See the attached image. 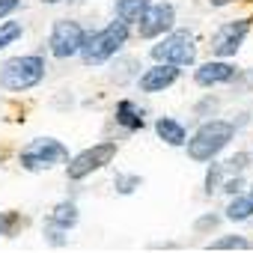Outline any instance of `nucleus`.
<instances>
[{"instance_id": "obj_1", "label": "nucleus", "mask_w": 253, "mask_h": 253, "mask_svg": "<svg viewBox=\"0 0 253 253\" xmlns=\"http://www.w3.org/2000/svg\"><path fill=\"white\" fill-rule=\"evenodd\" d=\"M232 137H235V128H232L229 122L211 119V122L200 125V131H197L191 140H185V143H188V155H191L194 161H211L223 146H229Z\"/></svg>"}, {"instance_id": "obj_2", "label": "nucleus", "mask_w": 253, "mask_h": 253, "mask_svg": "<svg viewBox=\"0 0 253 253\" xmlns=\"http://www.w3.org/2000/svg\"><path fill=\"white\" fill-rule=\"evenodd\" d=\"M125 39H128V24H125V21H113L104 30H98V33H92V36L84 39L81 57H84L86 66H98V63L110 60L125 45Z\"/></svg>"}, {"instance_id": "obj_3", "label": "nucleus", "mask_w": 253, "mask_h": 253, "mask_svg": "<svg viewBox=\"0 0 253 253\" xmlns=\"http://www.w3.org/2000/svg\"><path fill=\"white\" fill-rule=\"evenodd\" d=\"M45 78V60L39 54H27V57H12L3 69H0V86L9 92H21L36 86Z\"/></svg>"}, {"instance_id": "obj_4", "label": "nucleus", "mask_w": 253, "mask_h": 253, "mask_svg": "<svg viewBox=\"0 0 253 253\" xmlns=\"http://www.w3.org/2000/svg\"><path fill=\"white\" fill-rule=\"evenodd\" d=\"M69 161V149L54 140V137H36L24 152H21V167L24 170H51L54 164H63Z\"/></svg>"}, {"instance_id": "obj_5", "label": "nucleus", "mask_w": 253, "mask_h": 253, "mask_svg": "<svg viewBox=\"0 0 253 253\" xmlns=\"http://www.w3.org/2000/svg\"><path fill=\"white\" fill-rule=\"evenodd\" d=\"M152 57L158 63H170V66H191L197 60V45L191 33H170L164 42H158L152 48Z\"/></svg>"}, {"instance_id": "obj_6", "label": "nucleus", "mask_w": 253, "mask_h": 253, "mask_svg": "<svg viewBox=\"0 0 253 253\" xmlns=\"http://www.w3.org/2000/svg\"><path fill=\"white\" fill-rule=\"evenodd\" d=\"M116 158V143H95L92 149H84L81 155H75L69 164H66V170H69V179H84V176H89L92 170H101V167H107L110 161Z\"/></svg>"}, {"instance_id": "obj_7", "label": "nucleus", "mask_w": 253, "mask_h": 253, "mask_svg": "<svg viewBox=\"0 0 253 253\" xmlns=\"http://www.w3.org/2000/svg\"><path fill=\"white\" fill-rule=\"evenodd\" d=\"M84 39H86V33H84V27H81L78 21H57L54 30H51L48 45H51V54H54V57L66 60V57L81 54Z\"/></svg>"}, {"instance_id": "obj_8", "label": "nucleus", "mask_w": 253, "mask_h": 253, "mask_svg": "<svg viewBox=\"0 0 253 253\" xmlns=\"http://www.w3.org/2000/svg\"><path fill=\"white\" fill-rule=\"evenodd\" d=\"M173 21H176V9H173V3H149L146 6V12L140 15V36L143 39H155V36H161V33H167L170 27H173Z\"/></svg>"}, {"instance_id": "obj_9", "label": "nucleus", "mask_w": 253, "mask_h": 253, "mask_svg": "<svg viewBox=\"0 0 253 253\" xmlns=\"http://www.w3.org/2000/svg\"><path fill=\"white\" fill-rule=\"evenodd\" d=\"M247 30H250V21H232V24H223V27L214 33V39H211V54H217V57H232V54L241 48Z\"/></svg>"}, {"instance_id": "obj_10", "label": "nucleus", "mask_w": 253, "mask_h": 253, "mask_svg": "<svg viewBox=\"0 0 253 253\" xmlns=\"http://www.w3.org/2000/svg\"><path fill=\"white\" fill-rule=\"evenodd\" d=\"M176 78H179V69H176V66L158 63V66H152V69L140 78V89H143V92H161V89H167L170 84H176Z\"/></svg>"}, {"instance_id": "obj_11", "label": "nucleus", "mask_w": 253, "mask_h": 253, "mask_svg": "<svg viewBox=\"0 0 253 253\" xmlns=\"http://www.w3.org/2000/svg\"><path fill=\"white\" fill-rule=\"evenodd\" d=\"M232 75H235V69L229 63H206V66L197 69V84L200 86H214V84L232 81Z\"/></svg>"}, {"instance_id": "obj_12", "label": "nucleus", "mask_w": 253, "mask_h": 253, "mask_svg": "<svg viewBox=\"0 0 253 253\" xmlns=\"http://www.w3.org/2000/svg\"><path fill=\"white\" fill-rule=\"evenodd\" d=\"M155 131H158V137L161 140H167L170 146H185V128L176 122V119H170V116H161L158 122H155Z\"/></svg>"}, {"instance_id": "obj_13", "label": "nucleus", "mask_w": 253, "mask_h": 253, "mask_svg": "<svg viewBox=\"0 0 253 253\" xmlns=\"http://www.w3.org/2000/svg\"><path fill=\"white\" fill-rule=\"evenodd\" d=\"M146 6H149V0H116V18L125 24H134V21H140Z\"/></svg>"}, {"instance_id": "obj_14", "label": "nucleus", "mask_w": 253, "mask_h": 253, "mask_svg": "<svg viewBox=\"0 0 253 253\" xmlns=\"http://www.w3.org/2000/svg\"><path fill=\"white\" fill-rule=\"evenodd\" d=\"M116 122L125 125V128H131V131L143 128V116H140V110H137L131 101H119V104H116Z\"/></svg>"}, {"instance_id": "obj_15", "label": "nucleus", "mask_w": 253, "mask_h": 253, "mask_svg": "<svg viewBox=\"0 0 253 253\" xmlns=\"http://www.w3.org/2000/svg\"><path fill=\"white\" fill-rule=\"evenodd\" d=\"M78 223V206L75 203H60L54 211H51V226L57 229H72Z\"/></svg>"}, {"instance_id": "obj_16", "label": "nucleus", "mask_w": 253, "mask_h": 253, "mask_svg": "<svg viewBox=\"0 0 253 253\" xmlns=\"http://www.w3.org/2000/svg\"><path fill=\"white\" fill-rule=\"evenodd\" d=\"M250 214H253V197H235L226 209L229 220H247Z\"/></svg>"}, {"instance_id": "obj_17", "label": "nucleus", "mask_w": 253, "mask_h": 253, "mask_svg": "<svg viewBox=\"0 0 253 253\" xmlns=\"http://www.w3.org/2000/svg\"><path fill=\"white\" fill-rule=\"evenodd\" d=\"M21 33H24V27L18 21H3L0 24V51H3L6 45H12L15 39H21Z\"/></svg>"}, {"instance_id": "obj_18", "label": "nucleus", "mask_w": 253, "mask_h": 253, "mask_svg": "<svg viewBox=\"0 0 253 253\" xmlns=\"http://www.w3.org/2000/svg\"><path fill=\"white\" fill-rule=\"evenodd\" d=\"M134 188H140V179L137 176H116V191L119 194H131Z\"/></svg>"}, {"instance_id": "obj_19", "label": "nucleus", "mask_w": 253, "mask_h": 253, "mask_svg": "<svg viewBox=\"0 0 253 253\" xmlns=\"http://www.w3.org/2000/svg\"><path fill=\"white\" fill-rule=\"evenodd\" d=\"M232 247H247V241L238 238V235H229V238H217L211 244V250H232Z\"/></svg>"}, {"instance_id": "obj_20", "label": "nucleus", "mask_w": 253, "mask_h": 253, "mask_svg": "<svg viewBox=\"0 0 253 253\" xmlns=\"http://www.w3.org/2000/svg\"><path fill=\"white\" fill-rule=\"evenodd\" d=\"M206 185H209V194H211V191H217V185H220V164H214V167L209 170V179H206Z\"/></svg>"}, {"instance_id": "obj_21", "label": "nucleus", "mask_w": 253, "mask_h": 253, "mask_svg": "<svg viewBox=\"0 0 253 253\" xmlns=\"http://www.w3.org/2000/svg\"><path fill=\"white\" fill-rule=\"evenodd\" d=\"M15 214H0V235H9L12 232V226H15Z\"/></svg>"}, {"instance_id": "obj_22", "label": "nucleus", "mask_w": 253, "mask_h": 253, "mask_svg": "<svg viewBox=\"0 0 253 253\" xmlns=\"http://www.w3.org/2000/svg\"><path fill=\"white\" fill-rule=\"evenodd\" d=\"M18 6V0H0V18H6L9 12H15Z\"/></svg>"}, {"instance_id": "obj_23", "label": "nucleus", "mask_w": 253, "mask_h": 253, "mask_svg": "<svg viewBox=\"0 0 253 253\" xmlns=\"http://www.w3.org/2000/svg\"><path fill=\"white\" fill-rule=\"evenodd\" d=\"M217 223V217H203L200 223H197V229H203V226H214Z\"/></svg>"}, {"instance_id": "obj_24", "label": "nucleus", "mask_w": 253, "mask_h": 253, "mask_svg": "<svg viewBox=\"0 0 253 253\" xmlns=\"http://www.w3.org/2000/svg\"><path fill=\"white\" fill-rule=\"evenodd\" d=\"M238 188H241V179H235V182H226V191H229V194H235Z\"/></svg>"}, {"instance_id": "obj_25", "label": "nucleus", "mask_w": 253, "mask_h": 253, "mask_svg": "<svg viewBox=\"0 0 253 253\" xmlns=\"http://www.w3.org/2000/svg\"><path fill=\"white\" fill-rule=\"evenodd\" d=\"M211 6H226V3H232V0H209Z\"/></svg>"}, {"instance_id": "obj_26", "label": "nucleus", "mask_w": 253, "mask_h": 253, "mask_svg": "<svg viewBox=\"0 0 253 253\" xmlns=\"http://www.w3.org/2000/svg\"><path fill=\"white\" fill-rule=\"evenodd\" d=\"M42 3H60V0H42Z\"/></svg>"}, {"instance_id": "obj_27", "label": "nucleus", "mask_w": 253, "mask_h": 253, "mask_svg": "<svg viewBox=\"0 0 253 253\" xmlns=\"http://www.w3.org/2000/svg\"><path fill=\"white\" fill-rule=\"evenodd\" d=\"M250 197H253V194H250Z\"/></svg>"}]
</instances>
